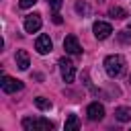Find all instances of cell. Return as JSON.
I'll return each instance as SVG.
<instances>
[{
  "instance_id": "1",
  "label": "cell",
  "mask_w": 131,
  "mask_h": 131,
  "mask_svg": "<svg viewBox=\"0 0 131 131\" xmlns=\"http://www.w3.org/2000/svg\"><path fill=\"white\" fill-rule=\"evenodd\" d=\"M104 70H106V74H108L111 78H121V76L125 74V70H127V61H125V57L119 55V53L106 55V57H104Z\"/></svg>"
},
{
  "instance_id": "2",
  "label": "cell",
  "mask_w": 131,
  "mask_h": 131,
  "mask_svg": "<svg viewBox=\"0 0 131 131\" xmlns=\"http://www.w3.org/2000/svg\"><path fill=\"white\" fill-rule=\"evenodd\" d=\"M23 129L25 131H51L53 123L49 119H41V117H25L23 119Z\"/></svg>"
},
{
  "instance_id": "3",
  "label": "cell",
  "mask_w": 131,
  "mask_h": 131,
  "mask_svg": "<svg viewBox=\"0 0 131 131\" xmlns=\"http://www.w3.org/2000/svg\"><path fill=\"white\" fill-rule=\"evenodd\" d=\"M59 72H61V78H63L66 84H72V82H74V78H76V68H74V63H72L68 57H61V59H59Z\"/></svg>"
},
{
  "instance_id": "4",
  "label": "cell",
  "mask_w": 131,
  "mask_h": 131,
  "mask_svg": "<svg viewBox=\"0 0 131 131\" xmlns=\"http://www.w3.org/2000/svg\"><path fill=\"white\" fill-rule=\"evenodd\" d=\"M0 86H2V90L6 92V94H12V92H18V90H23V82L20 80H16V78H10V76H2V82H0Z\"/></svg>"
},
{
  "instance_id": "5",
  "label": "cell",
  "mask_w": 131,
  "mask_h": 131,
  "mask_svg": "<svg viewBox=\"0 0 131 131\" xmlns=\"http://www.w3.org/2000/svg\"><path fill=\"white\" fill-rule=\"evenodd\" d=\"M92 31H94V37H96V39H106V37L113 33V27H111V23L96 20V23L92 25Z\"/></svg>"
},
{
  "instance_id": "6",
  "label": "cell",
  "mask_w": 131,
  "mask_h": 131,
  "mask_svg": "<svg viewBox=\"0 0 131 131\" xmlns=\"http://www.w3.org/2000/svg\"><path fill=\"white\" fill-rule=\"evenodd\" d=\"M35 49H37V53L47 55V53L53 49V43H51L49 35H39V37H37V41H35Z\"/></svg>"
},
{
  "instance_id": "7",
  "label": "cell",
  "mask_w": 131,
  "mask_h": 131,
  "mask_svg": "<svg viewBox=\"0 0 131 131\" xmlns=\"http://www.w3.org/2000/svg\"><path fill=\"white\" fill-rule=\"evenodd\" d=\"M41 14H29L25 16V31L27 33H37L41 29Z\"/></svg>"
},
{
  "instance_id": "8",
  "label": "cell",
  "mask_w": 131,
  "mask_h": 131,
  "mask_svg": "<svg viewBox=\"0 0 131 131\" xmlns=\"http://www.w3.org/2000/svg\"><path fill=\"white\" fill-rule=\"evenodd\" d=\"M86 115H88L90 121H100L104 117V106L100 102H90L88 108H86Z\"/></svg>"
},
{
  "instance_id": "9",
  "label": "cell",
  "mask_w": 131,
  "mask_h": 131,
  "mask_svg": "<svg viewBox=\"0 0 131 131\" xmlns=\"http://www.w3.org/2000/svg\"><path fill=\"white\" fill-rule=\"evenodd\" d=\"M63 49H66V53H72V55L82 53V47H80V43H78V39L74 35H68L63 39Z\"/></svg>"
},
{
  "instance_id": "10",
  "label": "cell",
  "mask_w": 131,
  "mask_h": 131,
  "mask_svg": "<svg viewBox=\"0 0 131 131\" xmlns=\"http://www.w3.org/2000/svg\"><path fill=\"white\" fill-rule=\"evenodd\" d=\"M14 61H16V66H18V70H29V53L25 51V49H18L16 53H14Z\"/></svg>"
},
{
  "instance_id": "11",
  "label": "cell",
  "mask_w": 131,
  "mask_h": 131,
  "mask_svg": "<svg viewBox=\"0 0 131 131\" xmlns=\"http://www.w3.org/2000/svg\"><path fill=\"white\" fill-rule=\"evenodd\" d=\"M115 119L121 121V123H129V121H131V108H127V106L115 108Z\"/></svg>"
},
{
  "instance_id": "12",
  "label": "cell",
  "mask_w": 131,
  "mask_h": 131,
  "mask_svg": "<svg viewBox=\"0 0 131 131\" xmlns=\"http://www.w3.org/2000/svg\"><path fill=\"white\" fill-rule=\"evenodd\" d=\"M80 127V121L76 115H68V121H66V131H76Z\"/></svg>"
},
{
  "instance_id": "13",
  "label": "cell",
  "mask_w": 131,
  "mask_h": 131,
  "mask_svg": "<svg viewBox=\"0 0 131 131\" xmlns=\"http://www.w3.org/2000/svg\"><path fill=\"white\" fill-rule=\"evenodd\" d=\"M35 104H37V108H41V111H49L53 104H51V100L49 98H43V96H37L35 98Z\"/></svg>"
},
{
  "instance_id": "14",
  "label": "cell",
  "mask_w": 131,
  "mask_h": 131,
  "mask_svg": "<svg viewBox=\"0 0 131 131\" xmlns=\"http://www.w3.org/2000/svg\"><path fill=\"white\" fill-rule=\"evenodd\" d=\"M108 14H111L113 18H127V12H125L121 6H113V8L108 10Z\"/></svg>"
},
{
  "instance_id": "15",
  "label": "cell",
  "mask_w": 131,
  "mask_h": 131,
  "mask_svg": "<svg viewBox=\"0 0 131 131\" xmlns=\"http://www.w3.org/2000/svg\"><path fill=\"white\" fill-rule=\"evenodd\" d=\"M47 4H49V6H51V8L55 10V12H57V10L61 8V4H63V0H47Z\"/></svg>"
},
{
  "instance_id": "16",
  "label": "cell",
  "mask_w": 131,
  "mask_h": 131,
  "mask_svg": "<svg viewBox=\"0 0 131 131\" xmlns=\"http://www.w3.org/2000/svg\"><path fill=\"white\" fill-rule=\"evenodd\" d=\"M35 4H37V0H20V2H18L20 8H31V6H35Z\"/></svg>"
},
{
  "instance_id": "17",
  "label": "cell",
  "mask_w": 131,
  "mask_h": 131,
  "mask_svg": "<svg viewBox=\"0 0 131 131\" xmlns=\"http://www.w3.org/2000/svg\"><path fill=\"white\" fill-rule=\"evenodd\" d=\"M119 39L123 43H131V33H119Z\"/></svg>"
},
{
  "instance_id": "18",
  "label": "cell",
  "mask_w": 131,
  "mask_h": 131,
  "mask_svg": "<svg viewBox=\"0 0 131 131\" xmlns=\"http://www.w3.org/2000/svg\"><path fill=\"white\" fill-rule=\"evenodd\" d=\"M76 10H78V12H86L88 8H86V4H82V2H78V4H76Z\"/></svg>"
},
{
  "instance_id": "19",
  "label": "cell",
  "mask_w": 131,
  "mask_h": 131,
  "mask_svg": "<svg viewBox=\"0 0 131 131\" xmlns=\"http://www.w3.org/2000/svg\"><path fill=\"white\" fill-rule=\"evenodd\" d=\"M53 23H57V25H59V23H61V16H59V14H57V12H55V14H53Z\"/></svg>"
}]
</instances>
